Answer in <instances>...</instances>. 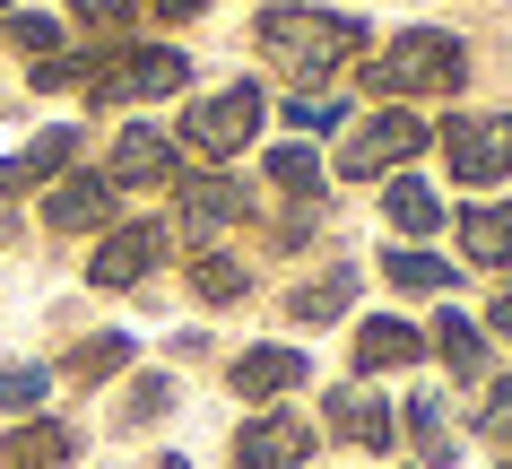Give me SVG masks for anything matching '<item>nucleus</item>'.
<instances>
[{"label":"nucleus","instance_id":"c85d7f7f","mask_svg":"<svg viewBox=\"0 0 512 469\" xmlns=\"http://www.w3.org/2000/svg\"><path fill=\"white\" fill-rule=\"evenodd\" d=\"M478 426H486V435H495V443H504V452H512V374H495V391H486Z\"/></svg>","mask_w":512,"mask_h":469},{"label":"nucleus","instance_id":"5701e85b","mask_svg":"<svg viewBox=\"0 0 512 469\" xmlns=\"http://www.w3.org/2000/svg\"><path fill=\"white\" fill-rule=\"evenodd\" d=\"M400 435L426 452V461H452L460 443H452V426H443V400L434 391H417V400H400Z\"/></svg>","mask_w":512,"mask_h":469},{"label":"nucleus","instance_id":"ddd939ff","mask_svg":"<svg viewBox=\"0 0 512 469\" xmlns=\"http://www.w3.org/2000/svg\"><path fill=\"white\" fill-rule=\"evenodd\" d=\"M79 461V426L70 417H27L0 435V469H70Z\"/></svg>","mask_w":512,"mask_h":469},{"label":"nucleus","instance_id":"9d476101","mask_svg":"<svg viewBox=\"0 0 512 469\" xmlns=\"http://www.w3.org/2000/svg\"><path fill=\"white\" fill-rule=\"evenodd\" d=\"M304 461H313V426L287 417V409L252 417V426L235 435V469H304Z\"/></svg>","mask_w":512,"mask_h":469},{"label":"nucleus","instance_id":"1a4fd4ad","mask_svg":"<svg viewBox=\"0 0 512 469\" xmlns=\"http://www.w3.org/2000/svg\"><path fill=\"white\" fill-rule=\"evenodd\" d=\"M113 183L105 174H53V192H44V226H61V235H105L113 226Z\"/></svg>","mask_w":512,"mask_h":469},{"label":"nucleus","instance_id":"aec40b11","mask_svg":"<svg viewBox=\"0 0 512 469\" xmlns=\"http://www.w3.org/2000/svg\"><path fill=\"white\" fill-rule=\"evenodd\" d=\"M382 209H391V226H400L408 244H434V226H443V200H434L417 174H400V183L382 192Z\"/></svg>","mask_w":512,"mask_h":469},{"label":"nucleus","instance_id":"a211bd4d","mask_svg":"<svg viewBox=\"0 0 512 469\" xmlns=\"http://www.w3.org/2000/svg\"><path fill=\"white\" fill-rule=\"evenodd\" d=\"M460 252H469L478 270H512V200L469 209V218H460Z\"/></svg>","mask_w":512,"mask_h":469},{"label":"nucleus","instance_id":"473e14b6","mask_svg":"<svg viewBox=\"0 0 512 469\" xmlns=\"http://www.w3.org/2000/svg\"><path fill=\"white\" fill-rule=\"evenodd\" d=\"M495 331L512 339V287H504V296H495Z\"/></svg>","mask_w":512,"mask_h":469},{"label":"nucleus","instance_id":"39448f33","mask_svg":"<svg viewBox=\"0 0 512 469\" xmlns=\"http://www.w3.org/2000/svg\"><path fill=\"white\" fill-rule=\"evenodd\" d=\"M261 113H270V96H261V87H252V79H226L217 96H200V105L183 113V139L200 148V157H235V148H252Z\"/></svg>","mask_w":512,"mask_h":469},{"label":"nucleus","instance_id":"bb28decb","mask_svg":"<svg viewBox=\"0 0 512 469\" xmlns=\"http://www.w3.org/2000/svg\"><path fill=\"white\" fill-rule=\"evenodd\" d=\"M165 409H174V383H165V374H139L131 400H122V426H148V417H165Z\"/></svg>","mask_w":512,"mask_h":469},{"label":"nucleus","instance_id":"72a5a7b5","mask_svg":"<svg viewBox=\"0 0 512 469\" xmlns=\"http://www.w3.org/2000/svg\"><path fill=\"white\" fill-rule=\"evenodd\" d=\"M157 469H191V461H157Z\"/></svg>","mask_w":512,"mask_h":469},{"label":"nucleus","instance_id":"6ab92c4d","mask_svg":"<svg viewBox=\"0 0 512 469\" xmlns=\"http://www.w3.org/2000/svg\"><path fill=\"white\" fill-rule=\"evenodd\" d=\"M131 357H139V339H131V331H96L87 348H70V357H61V374L87 391V383H113V374H122Z\"/></svg>","mask_w":512,"mask_h":469},{"label":"nucleus","instance_id":"cd10ccee","mask_svg":"<svg viewBox=\"0 0 512 469\" xmlns=\"http://www.w3.org/2000/svg\"><path fill=\"white\" fill-rule=\"evenodd\" d=\"M9 44L44 61V53H61V27H53V18H35V9H9Z\"/></svg>","mask_w":512,"mask_h":469},{"label":"nucleus","instance_id":"f704fd0d","mask_svg":"<svg viewBox=\"0 0 512 469\" xmlns=\"http://www.w3.org/2000/svg\"><path fill=\"white\" fill-rule=\"evenodd\" d=\"M0 18H9V0H0Z\"/></svg>","mask_w":512,"mask_h":469},{"label":"nucleus","instance_id":"6e6552de","mask_svg":"<svg viewBox=\"0 0 512 469\" xmlns=\"http://www.w3.org/2000/svg\"><path fill=\"white\" fill-rule=\"evenodd\" d=\"M105 183L113 192H165V183H183V148L165 131H122V148H113V166H105Z\"/></svg>","mask_w":512,"mask_h":469},{"label":"nucleus","instance_id":"412c9836","mask_svg":"<svg viewBox=\"0 0 512 469\" xmlns=\"http://www.w3.org/2000/svg\"><path fill=\"white\" fill-rule=\"evenodd\" d=\"M356 278H365V270H322V278H304L296 296H287V313H296V322H339V313L356 304Z\"/></svg>","mask_w":512,"mask_h":469},{"label":"nucleus","instance_id":"f8f14e48","mask_svg":"<svg viewBox=\"0 0 512 469\" xmlns=\"http://www.w3.org/2000/svg\"><path fill=\"white\" fill-rule=\"evenodd\" d=\"M330 435L356 443V452H391V443H400V417H391V400L339 383V391H330Z\"/></svg>","mask_w":512,"mask_h":469},{"label":"nucleus","instance_id":"f03ea898","mask_svg":"<svg viewBox=\"0 0 512 469\" xmlns=\"http://www.w3.org/2000/svg\"><path fill=\"white\" fill-rule=\"evenodd\" d=\"M469 79V44L452 27H408L382 44V61H365V96L382 105H408V96H452Z\"/></svg>","mask_w":512,"mask_h":469},{"label":"nucleus","instance_id":"20e7f679","mask_svg":"<svg viewBox=\"0 0 512 469\" xmlns=\"http://www.w3.org/2000/svg\"><path fill=\"white\" fill-rule=\"evenodd\" d=\"M417 148H426V113L382 105V113H365V122L339 139V174H348V183H374V174H400Z\"/></svg>","mask_w":512,"mask_h":469},{"label":"nucleus","instance_id":"393cba45","mask_svg":"<svg viewBox=\"0 0 512 469\" xmlns=\"http://www.w3.org/2000/svg\"><path fill=\"white\" fill-rule=\"evenodd\" d=\"M270 183L287 200H313V192H322V157H313L304 139H287V148H270Z\"/></svg>","mask_w":512,"mask_h":469},{"label":"nucleus","instance_id":"7ed1b4c3","mask_svg":"<svg viewBox=\"0 0 512 469\" xmlns=\"http://www.w3.org/2000/svg\"><path fill=\"white\" fill-rule=\"evenodd\" d=\"M174 87H191V61L174 53V44H122V53H105V61H79V96L87 105H157Z\"/></svg>","mask_w":512,"mask_h":469},{"label":"nucleus","instance_id":"4be33fe9","mask_svg":"<svg viewBox=\"0 0 512 469\" xmlns=\"http://www.w3.org/2000/svg\"><path fill=\"white\" fill-rule=\"evenodd\" d=\"M434 348H443V365H452L460 383H478V374H486V331L469 322V313H443V322H434Z\"/></svg>","mask_w":512,"mask_h":469},{"label":"nucleus","instance_id":"9b49d317","mask_svg":"<svg viewBox=\"0 0 512 469\" xmlns=\"http://www.w3.org/2000/svg\"><path fill=\"white\" fill-rule=\"evenodd\" d=\"M304 348H287V339H270V348H243L235 365H226V383H235V400H287V391H304Z\"/></svg>","mask_w":512,"mask_h":469},{"label":"nucleus","instance_id":"b1692460","mask_svg":"<svg viewBox=\"0 0 512 469\" xmlns=\"http://www.w3.org/2000/svg\"><path fill=\"white\" fill-rule=\"evenodd\" d=\"M191 287H200L209 304H243L252 296V270H243L235 252H200V261H191Z\"/></svg>","mask_w":512,"mask_h":469},{"label":"nucleus","instance_id":"0eeeda50","mask_svg":"<svg viewBox=\"0 0 512 469\" xmlns=\"http://www.w3.org/2000/svg\"><path fill=\"white\" fill-rule=\"evenodd\" d=\"M165 261V226H148V218H113L105 226V244H96V261H87V287H105V296H122V287H139V278Z\"/></svg>","mask_w":512,"mask_h":469},{"label":"nucleus","instance_id":"dca6fc26","mask_svg":"<svg viewBox=\"0 0 512 469\" xmlns=\"http://www.w3.org/2000/svg\"><path fill=\"white\" fill-rule=\"evenodd\" d=\"M243 218V192L226 183V174H200V183H183V235L200 252H217V235Z\"/></svg>","mask_w":512,"mask_h":469},{"label":"nucleus","instance_id":"a878e982","mask_svg":"<svg viewBox=\"0 0 512 469\" xmlns=\"http://www.w3.org/2000/svg\"><path fill=\"white\" fill-rule=\"evenodd\" d=\"M53 391V374L44 365H0V409H18V417H35V400Z\"/></svg>","mask_w":512,"mask_h":469},{"label":"nucleus","instance_id":"4468645a","mask_svg":"<svg viewBox=\"0 0 512 469\" xmlns=\"http://www.w3.org/2000/svg\"><path fill=\"white\" fill-rule=\"evenodd\" d=\"M70 157H79V131H35L27 148L0 157V192H9V200H18V192H44L53 174H70Z\"/></svg>","mask_w":512,"mask_h":469},{"label":"nucleus","instance_id":"f3484780","mask_svg":"<svg viewBox=\"0 0 512 469\" xmlns=\"http://www.w3.org/2000/svg\"><path fill=\"white\" fill-rule=\"evenodd\" d=\"M382 278H391V287H408V296H443L460 270H452L434 244H391V252H382Z\"/></svg>","mask_w":512,"mask_h":469},{"label":"nucleus","instance_id":"f257e3e1","mask_svg":"<svg viewBox=\"0 0 512 469\" xmlns=\"http://www.w3.org/2000/svg\"><path fill=\"white\" fill-rule=\"evenodd\" d=\"M374 27L348 18V9H322V0H287V9H261V53L287 70V79H339L348 61H365Z\"/></svg>","mask_w":512,"mask_h":469},{"label":"nucleus","instance_id":"423d86ee","mask_svg":"<svg viewBox=\"0 0 512 469\" xmlns=\"http://www.w3.org/2000/svg\"><path fill=\"white\" fill-rule=\"evenodd\" d=\"M434 139L460 183H512V113H452Z\"/></svg>","mask_w":512,"mask_h":469},{"label":"nucleus","instance_id":"2f4dec72","mask_svg":"<svg viewBox=\"0 0 512 469\" xmlns=\"http://www.w3.org/2000/svg\"><path fill=\"white\" fill-rule=\"evenodd\" d=\"M209 0H157V18H200Z\"/></svg>","mask_w":512,"mask_h":469},{"label":"nucleus","instance_id":"7c9ffc66","mask_svg":"<svg viewBox=\"0 0 512 469\" xmlns=\"http://www.w3.org/2000/svg\"><path fill=\"white\" fill-rule=\"evenodd\" d=\"M287 122H296V131H330V122H348V105H330V96H304V105H287Z\"/></svg>","mask_w":512,"mask_h":469},{"label":"nucleus","instance_id":"2eb2a0df","mask_svg":"<svg viewBox=\"0 0 512 469\" xmlns=\"http://www.w3.org/2000/svg\"><path fill=\"white\" fill-rule=\"evenodd\" d=\"M348 357H356V374H391V365H417V357H426V331L400 322V313H374V322H356Z\"/></svg>","mask_w":512,"mask_h":469},{"label":"nucleus","instance_id":"c756f323","mask_svg":"<svg viewBox=\"0 0 512 469\" xmlns=\"http://www.w3.org/2000/svg\"><path fill=\"white\" fill-rule=\"evenodd\" d=\"M70 18H79V27H131V18H139V0H70Z\"/></svg>","mask_w":512,"mask_h":469}]
</instances>
